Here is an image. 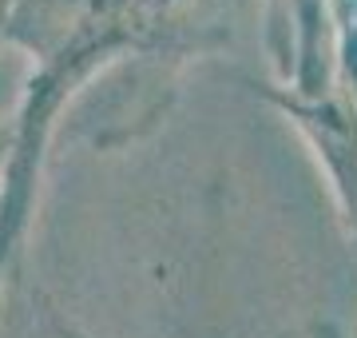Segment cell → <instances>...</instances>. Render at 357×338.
<instances>
[{
  "mask_svg": "<svg viewBox=\"0 0 357 338\" xmlns=\"http://www.w3.org/2000/svg\"><path fill=\"white\" fill-rule=\"evenodd\" d=\"M278 68L290 84V100H321L333 72V0H274Z\"/></svg>",
  "mask_w": 357,
  "mask_h": 338,
  "instance_id": "6da1fadb",
  "label": "cell"
},
{
  "mask_svg": "<svg viewBox=\"0 0 357 338\" xmlns=\"http://www.w3.org/2000/svg\"><path fill=\"white\" fill-rule=\"evenodd\" d=\"M4 159H8V124L0 128V171H4Z\"/></svg>",
  "mask_w": 357,
  "mask_h": 338,
  "instance_id": "7a4b0ae2",
  "label": "cell"
},
{
  "mask_svg": "<svg viewBox=\"0 0 357 338\" xmlns=\"http://www.w3.org/2000/svg\"><path fill=\"white\" fill-rule=\"evenodd\" d=\"M159 4H175V0H159Z\"/></svg>",
  "mask_w": 357,
  "mask_h": 338,
  "instance_id": "3957f363",
  "label": "cell"
}]
</instances>
